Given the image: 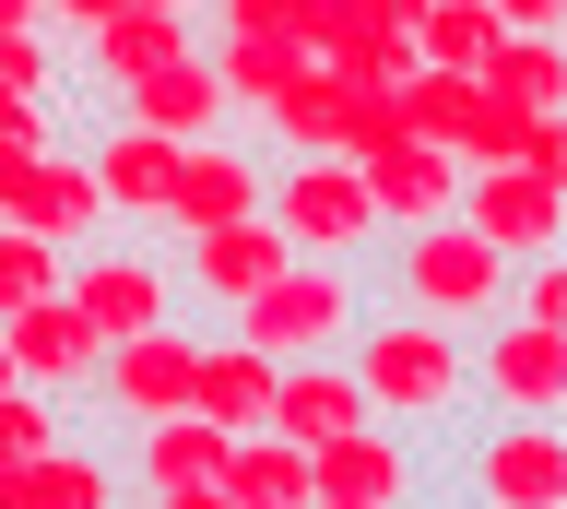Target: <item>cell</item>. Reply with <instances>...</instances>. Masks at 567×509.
<instances>
[{"label": "cell", "mask_w": 567, "mask_h": 509, "mask_svg": "<svg viewBox=\"0 0 567 509\" xmlns=\"http://www.w3.org/2000/svg\"><path fill=\"white\" fill-rule=\"evenodd\" d=\"M343 367H354V391H367V415L402 427V438H461V427H473V367H461V332L450 320H414V308L379 296V308L354 320Z\"/></svg>", "instance_id": "1"}, {"label": "cell", "mask_w": 567, "mask_h": 509, "mask_svg": "<svg viewBox=\"0 0 567 509\" xmlns=\"http://www.w3.org/2000/svg\"><path fill=\"white\" fill-rule=\"evenodd\" d=\"M379 250L390 261H367V285H379L390 308H414V320H450V332H485L496 308H508V273H520V261H496L461 214L414 225V237H379Z\"/></svg>", "instance_id": "2"}, {"label": "cell", "mask_w": 567, "mask_h": 509, "mask_svg": "<svg viewBox=\"0 0 567 509\" xmlns=\"http://www.w3.org/2000/svg\"><path fill=\"white\" fill-rule=\"evenodd\" d=\"M60 296H71V320L95 332V356H106V344H131V332H166V320H189L177 250L154 237V225H118V237H95V250H71Z\"/></svg>", "instance_id": "3"}, {"label": "cell", "mask_w": 567, "mask_h": 509, "mask_svg": "<svg viewBox=\"0 0 567 509\" xmlns=\"http://www.w3.org/2000/svg\"><path fill=\"white\" fill-rule=\"evenodd\" d=\"M461 509H567V415H473V438H437Z\"/></svg>", "instance_id": "4"}, {"label": "cell", "mask_w": 567, "mask_h": 509, "mask_svg": "<svg viewBox=\"0 0 567 509\" xmlns=\"http://www.w3.org/2000/svg\"><path fill=\"white\" fill-rule=\"evenodd\" d=\"M367 308H379L367 261H284V273H272L260 296H248V308H237L225 332H237L248 356H272V367H284V356H343Z\"/></svg>", "instance_id": "5"}, {"label": "cell", "mask_w": 567, "mask_h": 509, "mask_svg": "<svg viewBox=\"0 0 567 509\" xmlns=\"http://www.w3.org/2000/svg\"><path fill=\"white\" fill-rule=\"evenodd\" d=\"M260 214L284 225L296 261H379V214H367V179L343 154H272V202Z\"/></svg>", "instance_id": "6"}, {"label": "cell", "mask_w": 567, "mask_h": 509, "mask_svg": "<svg viewBox=\"0 0 567 509\" xmlns=\"http://www.w3.org/2000/svg\"><path fill=\"white\" fill-rule=\"evenodd\" d=\"M189 367H202V320H166V332H131V344H106L95 356V391L83 415L95 427H154V415H189Z\"/></svg>", "instance_id": "7"}, {"label": "cell", "mask_w": 567, "mask_h": 509, "mask_svg": "<svg viewBox=\"0 0 567 509\" xmlns=\"http://www.w3.org/2000/svg\"><path fill=\"white\" fill-rule=\"evenodd\" d=\"M461 367H473V415H567V332L508 320L461 332Z\"/></svg>", "instance_id": "8"}, {"label": "cell", "mask_w": 567, "mask_h": 509, "mask_svg": "<svg viewBox=\"0 0 567 509\" xmlns=\"http://www.w3.org/2000/svg\"><path fill=\"white\" fill-rule=\"evenodd\" d=\"M272 202V154L248 143V131H213V143H177V190H166V225L154 237H202V225H237Z\"/></svg>", "instance_id": "9"}, {"label": "cell", "mask_w": 567, "mask_h": 509, "mask_svg": "<svg viewBox=\"0 0 567 509\" xmlns=\"http://www.w3.org/2000/svg\"><path fill=\"white\" fill-rule=\"evenodd\" d=\"M319 498H367V509H425V486H437V438H402V427H343L308 450Z\"/></svg>", "instance_id": "10"}, {"label": "cell", "mask_w": 567, "mask_h": 509, "mask_svg": "<svg viewBox=\"0 0 567 509\" xmlns=\"http://www.w3.org/2000/svg\"><path fill=\"white\" fill-rule=\"evenodd\" d=\"M284 225L272 214H237V225H202V237H177V285H189V320H237L248 296L284 273Z\"/></svg>", "instance_id": "11"}, {"label": "cell", "mask_w": 567, "mask_h": 509, "mask_svg": "<svg viewBox=\"0 0 567 509\" xmlns=\"http://www.w3.org/2000/svg\"><path fill=\"white\" fill-rule=\"evenodd\" d=\"M461 225L496 261H567V190H544L532 166H461Z\"/></svg>", "instance_id": "12"}, {"label": "cell", "mask_w": 567, "mask_h": 509, "mask_svg": "<svg viewBox=\"0 0 567 509\" xmlns=\"http://www.w3.org/2000/svg\"><path fill=\"white\" fill-rule=\"evenodd\" d=\"M83 166H95V190H106L118 225H166V190H177V143H166V131H142V119L106 108L95 143H83Z\"/></svg>", "instance_id": "13"}, {"label": "cell", "mask_w": 567, "mask_h": 509, "mask_svg": "<svg viewBox=\"0 0 567 509\" xmlns=\"http://www.w3.org/2000/svg\"><path fill=\"white\" fill-rule=\"evenodd\" d=\"M0 356H12V379L48 403H71L83 415V391H95V332L71 320V296H48V308H12L0 320Z\"/></svg>", "instance_id": "14"}, {"label": "cell", "mask_w": 567, "mask_h": 509, "mask_svg": "<svg viewBox=\"0 0 567 509\" xmlns=\"http://www.w3.org/2000/svg\"><path fill=\"white\" fill-rule=\"evenodd\" d=\"M106 108H118V119H142V131H166V143H213V131H237V108H225V83H213V60H202V48H177L166 72L118 83Z\"/></svg>", "instance_id": "15"}, {"label": "cell", "mask_w": 567, "mask_h": 509, "mask_svg": "<svg viewBox=\"0 0 567 509\" xmlns=\"http://www.w3.org/2000/svg\"><path fill=\"white\" fill-rule=\"evenodd\" d=\"M106 450H118V486H131V498H166V486H213L237 438L213 427V415H154V427L106 438Z\"/></svg>", "instance_id": "16"}, {"label": "cell", "mask_w": 567, "mask_h": 509, "mask_svg": "<svg viewBox=\"0 0 567 509\" xmlns=\"http://www.w3.org/2000/svg\"><path fill=\"white\" fill-rule=\"evenodd\" d=\"M354 179H367V214H379V237H414V225L461 214V166H450L437 143H379Z\"/></svg>", "instance_id": "17"}, {"label": "cell", "mask_w": 567, "mask_h": 509, "mask_svg": "<svg viewBox=\"0 0 567 509\" xmlns=\"http://www.w3.org/2000/svg\"><path fill=\"white\" fill-rule=\"evenodd\" d=\"M177 48H202V24H189V12H106L95 37L71 48V83H95V95H118V83L166 72Z\"/></svg>", "instance_id": "18"}, {"label": "cell", "mask_w": 567, "mask_h": 509, "mask_svg": "<svg viewBox=\"0 0 567 509\" xmlns=\"http://www.w3.org/2000/svg\"><path fill=\"white\" fill-rule=\"evenodd\" d=\"M24 225L48 237V250H95V237H118V214H106L95 166H83V143H48L24 179Z\"/></svg>", "instance_id": "19"}, {"label": "cell", "mask_w": 567, "mask_h": 509, "mask_svg": "<svg viewBox=\"0 0 567 509\" xmlns=\"http://www.w3.org/2000/svg\"><path fill=\"white\" fill-rule=\"evenodd\" d=\"M189 415H213L225 438L272 427V356H248L225 320H202V367H189Z\"/></svg>", "instance_id": "20"}, {"label": "cell", "mask_w": 567, "mask_h": 509, "mask_svg": "<svg viewBox=\"0 0 567 509\" xmlns=\"http://www.w3.org/2000/svg\"><path fill=\"white\" fill-rule=\"evenodd\" d=\"M367 427V391H354L343 356H284L272 367V438H296V450H319V438Z\"/></svg>", "instance_id": "21"}, {"label": "cell", "mask_w": 567, "mask_h": 509, "mask_svg": "<svg viewBox=\"0 0 567 509\" xmlns=\"http://www.w3.org/2000/svg\"><path fill=\"white\" fill-rule=\"evenodd\" d=\"M202 60L213 83H225V108H237V131H260V108H272L296 72H319V60H296L284 37H237V24H202Z\"/></svg>", "instance_id": "22"}, {"label": "cell", "mask_w": 567, "mask_h": 509, "mask_svg": "<svg viewBox=\"0 0 567 509\" xmlns=\"http://www.w3.org/2000/svg\"><path fill=\"white\" fill-rule=\"evenodd\" d=\"M402 48H414V72L485 83V60H496V12H485V0H414V24H402Z\"/></svg>", "instance_id": "23"}, {"label": "cell", "mask_w": 567, "mask_h": 509, "mask_svg": "<svg viewBox=\"0 0 567 509\" xmlns=\"http://www.w3.org/2000/svg\"><path fill=\"white\" fill-rule=\"evenodd\" d=\"M12 486H24V509H118L131 498L118 486V450H95V438H60V450L12 462Z\"/></svg>", "instance_id": "24"}, {"label": "cell", "mask_w": 567, "mask_h": 509, "mask_svg": "<svg viewBox=\"0 0 567 509\" xmlns=\"http://www.w3.org/2000/svg\"><path fill=\"white\" fill-rule=\"evenodd\" d=\"M213 486H225V509H308V498H319L308 450H296V438H272V427H260V438H237Z\"/></svg>", "instance_id": "25"}, {"label": "cell", "mask_w": 567, "mask_h": 509, "mask_svg": "<svg viewBox=\"0 0 567 509\" xmlns=\"http://www.w3.org/2000/svg\"><path fill=\"white\" fill-rule=\"evenodd\" d=\"M248 143H260V154H343V83H331V72H296L272 108H260Z\"/></svg>", "instance_id": "26"}, {"label": "cell", "mask_w": 567, "mask_h": 509, "mask_svg": "<svg viewBox=\"0 0 567 509\" xmlns=\"http://www.w3.org/2000/svg\"><path fill=\"white\" fill-rule=\"evenodd\" d=\"M485 95H508L520 119H556V108H567V37H496Z\"/></svg>", "instance_id": "27"}, {"label": "cell", "mask_w": 567, "mask_h": 509, "mask_svg": "<svg viewBox=\"0 0 567 509\" xmlns=\"http://www.w3.org/2000/svg\"><path fill=\"white\" fill-rule=\"evenodd\" d=\"M0 95L12 108H71V60L48 24H24V37H0Z\"/></svg>", "instance_id": "28"}, {"label": "cell", "mask_w": 567, "mask_h": 509, "mask_svg": "<svg viewBox=\"0 0 567 509\" xmlns=\"http://www.w3.org/2000/svg\"><path fill=\"white\" fill-rule=\"evenodd\" d=\"M60 273H71V250H48L35 225H0V320H12V308H48Z\"/></svg>", "instance_id": "29"}, {"label": "cell", "mask_w": 567, "mask_h": 509, "mask_svg": "<svg viewBox=\"0 0 567 509\" xmlns=\"http://www.w3.org/2000/svg\"><path fill=\"white\" fill-rule=\"evenodd\" d=\"M71 438V403H48V391H0V462H35V450H60Z\"/></svg>", "instance_id": "30"}, {"label": "cell", "mask_w": 567, "mask_h": 509, "mask_svg": "<svg viewBox=\"0 0 567 509\" xmlns=\"http://www.w3.org/2000/svg\"><path fill=\"white\" fill-rule=\"evenodd\" d=\"M508 320L567 332V261H520V273H508Z\"/></svg>", "instance_id": "31"}, {"label": "cell", "mask_w": 567, "mask_h": 509, "mask_svg": "<svg viewBox=\"0 0 567 509\" xmlns=\"http://www.w3.org/2000/svg\"><path fill=\"white\" fill-rule=\"evenodd\" d=\"M284 48L296 60H343V0H284Z\"/></svg>", "instance_id": "32"}, {"label": "cell", "mask_w": 567, "mask_h": 509, "mask_svg": "<svg viewBox=\"0 0 567 509\" xmlns=\"http://www.w3.org/2000/svg\"><path fill=\"white\" fill-rule=\"evenodd\" d=\"M485 12H496V37H556L567 24V0H485Z\"/></svg>", "instance_id": "33"}, {"label": "cell", "mask_w": 567, "mask_h": 509, "mask_svg": "<svg viewBox=\"0 0 567 509\" xmlns=\"http://www.w3.org/2000/svg\"><path fill=\"white\" fill-rule=\"evenodd\" d=\"M414 24V0H343V37H402Z\"/></svg>", "instance_id": "34"}, {"label": "cell", "mask_w": 567, "mask_h": 509, "mask_svg": "<svg viewBox=\"0 0 567 509\" xmlns=\"http://www.w3.org/2000/svg\"><path fill=\"white\" fill-rule=\"evenodd\" d=\"M131 509H225V486H166V498H131Z\"/></svg>", "instance_id": "35"}, {"label": "cell", "mask_w": 567, "mask_h": 509, "mask_svg": "<svg viewBox=\"0 0 567 509\" xmlns=\"http://www.w3.org/2000/svg\"><path fill=\"white\" fill-rule=\"evenodd\" d=\"M24 24H48V0H0V37H24Z\"/></svg>", "instance_id": "36"}, {"label": "cell", "mask_w": 567, "mask_h": 509, "mask_svg": "<svg viewBox=\"0 0 567 509\" xmlns=\"http://www.w3.org/2000/svg\"><path fill=\"white\" fill-rule=\"evenodd\" d=\"M118 12H189V24H202V0H118Z\"/></svg>", "instance_id": "37"}, {"label": "cell", "mask_w": 567, "mask_h": 509, "mask_svg": "<svg viewBox=\"0 0 567 509\" xmlns=\"http://www.w3.org/2000/svg\"><path fill=\"white\" fill-rule=\"evenodd\" d=\"M0 509H24V486H12V462H0Z\"/></svg>", "instance_id": "38"}, {"label": "cell", "mask_w": 567, "mask_h": 509, "mask_svg": "<svg viewBox=\"0 0 567 509\" xmlns=\"http://www.w3.org/2000/svg\"><path fill=\"white\" fill-rule=\"evenodd\" d=\"M308 509H367V498H308Z\"/></svg>", "instance_id": "39"}, {"label": "cell", "mask_w": 567, "mask_h": 509, "mask_svg": "<svg viewBox=\"0 0 567 509\" xmlns=\"http://www.w3.org/2000/svg\"><path fill=\"white\" fill-rule=\"evenodd\" d=\"M0 391H12V356H0Z\"/></svg>", "instance_id": "40"}, {"label": "cell", "mask_w": 567, "mask_h": 509, "mask_svg": "<svg viewBox=\"0 0 567 509\" xmlns=\"http://www.w3.org/2000/svg\"><path fill=\"white\" fill-rule=\"evenodd\" d=\"M118 509H131V498H118Z\"/></svg>", "instance_id": "41"}]
</instances>
